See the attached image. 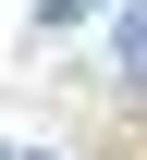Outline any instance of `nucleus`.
Instances as JSON below:
<instances>
[{"instance_id": "f257e3e1", "label": "nucleus", "mask_w": 147, "mask_h": 160, "mask_svg": "<svg viewBox=\"0 0 147 160\" xmlns=\"http://www.w3.org/2000/svg\"><path fill=\"white\" fill-rule=\"evenodd\" d=\"M123 62H135V74H147V12H135V25H123Z\"/></svg>"}]
</instances>
